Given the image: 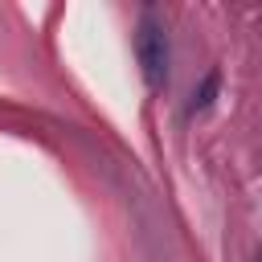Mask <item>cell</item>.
I'll return each mask as SVG.
<instances>
[{"instance_id": "2", "label": "cell", "mask_w": 262, "mask_h": 262, "mask_svg": "<svg viewBox=\"0 0 262 262\" xmlns=\"http://www.w3.org/2000/svg\"><path fill=\"white\" fill-rule=\"evenodd\" d=\"M217 90H221V74L217 70H209L205 74V82L192 90V98H188V106H184V115L192 119V115H201V111H209L213 106V98H217Z\"/></svg>"}, {"instance_id": "1", "label": "cell", "mask_w": 262, "mask_h": 262, "mask_svg": "<svg viewBox=\"0 0 262 262\" xmlns=\"http://www.w3.org/2000/svg\"><path fill=\"white\" fill-rule=\"evenodd\" d=\"M135 53H139V70H143L147 90H164L168 86V66H172V45H168V29H164V20L156 12L139 16Z\"/></svg>"}]
</instances>
